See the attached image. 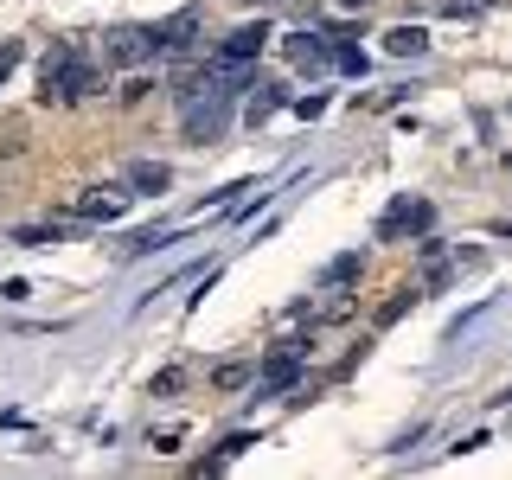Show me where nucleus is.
<instances>
[{
  "mask_svg": "<svg viewBox=\"0 0 512 480\" xmlns=\"http://www.w3.org/2000/svg\"><path fill=\"white\" fill-rule=\"evenodd\" d=\"M237 384H250V365H218V391H237Z\"/></svg>",
  "mask_w": 512,
  "mask_h": 480,
  "instance_id": "nucleus-17",
  "label": "nucleus"
},
{
  "mask_svg": "<svg viewBox=\"0 0 512 480\" xmlns=\"http://www.w3.org/2000/svg\"><path fill=\"white\" fill-rule=\"evenodd\" d=\"M340 7H372V0H340Z\"/></svg>",
  "mask_w": 512,
  "mask_h": 480,
  "instance_id": "nucleus-20",
  "label": "nucleus"
},
{
  "mask_svg": "<svg viewBox=\"0 0 512 480\" xmlns=\"http://www.w3.org/2000/svg\"><path fill=\"white\" fill-rule=\"evenodd\" d=\"M180 128H186L192 148H212L224 128H231V90L212 84V77H199V84L180 96Z\"/></svg>",
  "mask_w": 512,
  "mask_h": 480,
  "instance_id": "nucleus-2",
  "label": "nucleus"
},
{
  "mask_svg": "<svg viewBox=\"0 0 512 480\" xmlns=\"http://www.w3.org/2000/svg\"><path fill=\"white\" fill-rule=\"evenodd\" d=\"M256 384H263L269 397H282V391H295L301 384V352L295 346H282V352H269L263 359V372H256Z\"/></svg>",
  "mask_w": 512,
  "mask_h": 480,
  "instance_id": "nucleus-7",
  "label": "nucleus"
},
{
  "mask_svg": "<svg viewBox=\"0 0 512 480\" xmlns=\"http://www.w3.org/2000/svg\"><path fill=\"white\" fill-rule=\"evenodd\" d=\"M429 224H436V205L429 199H397L391 212L378 218V237L384 244H397V237H429Z\"/></svg>",
  "mask_w": 512,
  "mask_h": 480,
  "instance_id": "nucleus-3",
  "label": "nucleus"
},
{
  "mask_svg": "<svg viewBox=\"0 0 512 480\" xmlns=\"http://www.w3.org/2000/svg\"><path fill=\"white\" fill-rule=\"evenodd\" d=\"M128 199H135V192H122V186H90L84 199H77V218L84 224H116L128 212Z\"/></svg>",
  "mask_w": 512,
  "mask_h": 480,
  "instance_id": "nucleus-6",
  "label": "nucleus"
},
{
  "mask_svg": "<svg viewBox=\"0 0 512 480\" xmlns=\"http://www.w3.org/2000/svg\"><path fill=\"white\" fill-rule=\"evenodd\" d=\"M192 32H199V13H173V20L167 26H154V52H186V39H192Z\"/></svg>",
  "mask_w": 512,
  "mask_h": 480,
  "instance_id": "nucleus-8",
  "label": "nucleus"
},
{
  "mask_svg": "<svg viewBox=\"0 0 512 480\" xmlns=\"http://www.w3.org/2000/svg\"><path fill=\"white\" fill-rule=\"evenodd\" d=\"M410 308H416V288H397V295H391V301L378 308V327H391V320H404Z\"/></svg>",
  "mask_w": 512,
  "mask_h": 480,
  "instance_id": "nucleus-15",
  "label": "nucleus"
},
{
  "mask_svg": "<svg viewBox=\"0 0 512 480\" xmlns=\"http://www.w3.org/2000/svg\"><path fill=\"white\" fill-rule=\"evenodd\" d=\"M13 64H20V39H0V84L13 77Z\"/></svg>",
  "mask_w": 512,
  "mask_h": 480,
  "instance_id": "nucleus-18",
  "label": "nucleus"
},
{
  "mask_svg": "<svg viewBox=\"0 0 512 480\" xmlns=\"http://www.w3.org/2000/svg\"><path fill=\"white\" fill-rule=\"evenodd\" d=\"M64 237V224H26V231H13V244H26V250H52Z\"/></svg>",
  "mask_w": 512,
  "mask_h": 480,
  "instance_id": "nucleus-13",
  "label": "nucleus"
},
{
  "mask_svg": "<svg viewBox=\"0 0 512 480\" xmlns=\"http://www.w3.org/2000/svg\"><path fill=\"white\" fill-rule=\"evenodd\" d=\"M263 7H288V0H263Z\"/></svg>",
  "mask_w": 512,
  "mask_h": 480,
  "instance_id": "nucleus-21",
  "label": "nucleus"
},
{
  "mask_svg": "<svg viewBox=\"0 0 512 480\" xmlns=\"http://www.w3.org/2000/svg\"><path fill=\"white\" fill-rule=\"evenodd\" d=\"M148 58H160L154 52V26H116L103 39V64H148Z\"/></svg>",
  "mask_w": 512,
  "mask_h": 480,
  "instance_id": "nucleus-4",
  "label": "nucleus"
},
{
  "mask_svg": "<svg viewBox=\"0 0 512 480\" xmlns=\"http://www.w3.org/2000/svg\"><path fill=\"white\" fill-rule=\"evenodd\" d=\"M128 186H135V199H160V192L173 186V173L160 167V160H135V167H128Z\"/></svg>",
  "mask_w": 512,
  "mask_h": 480,
  "instance_id": "nucleus-9",
  "label": "nucleus"
},
{
  "mask_svg": "<svg viewBox=\"0 0 512 480\" xmlns=\"http://www.w3.org/2000/svg\"><path fill=\"white\" fill-rule=\"evenodd\" d=\"M167 244H173V231H135L122 244V256H148V250H167Z\"/></svg>",
  "mask_w": 512,
  "mask_h": 480,
  "instance_id": "nucleus-14",
  "label": "nucleus"
},
{
  "mask_svg": "<svg viewBox=\"0 0 512 480\" xmlns=\"http://www.w3.org/2000/svg\"><path fill=\"white\" fill-rule=\"evenodd\" d=\"M282 103H288V90H282V84H256V90H250V103H244V122H250V128H263Z\"/></svg>",
  "mask_w": 512,
  "mask_h": 480,
  "instance_id": "nucleus-10",
  "label": "nucleus"
},
{
  "mask_svg": "<svg viewBox=\"0 0 512 480\" xmlns=\"http://www.w3.org/2000/svg\"><path fill=\"white\" fill-rule=\"evenodd\" d=\"M320 109H327V96H301V103H295V116H301V122H314Z\"/></svg>",
  "mask_w": 512,
  "mask_h": 480,
  "instance_id": "nucleus-19",
  "label": "nucleus"
},
{
  "mask_svg": "<svg viewBox=\"0 0 512 480\" xmlns=\"http://www.w3.org/2000/svg\"><path fill=\"white\" fill-rule=\"evenodd\" d=\"M359 269H365V256H359V250H346V256H333V263H327V269H320V288H346L352 276H359Z\"/></svg>",
  "mask_w": 512,
  "mask_h": 480,
  "instance_id": "nucleus-12",
  "label": "nucleus"
},
{
  "mask_svg": "<svg viewBox=\"0 0 512 480\" xmlns=\"http://www.w3.org/2000/svg\"><path fill=\"white\" fill-rule=\"evenodd\" d=\"M96 90H103V64H90L77 39H64V45L45 52V64H39V96L45 103H77V96H96Z\"/></svg>",
  "mask_w": 512,
  "mask_h": 480,
  "instance_id": "nucleus-1",
  "label": "nucleus"
},
{
  "mask_svg": "<svg viewBox=\"0 0 512 480\" xmlns=\"http://www.w3.org/2000/svg\"><path fill=\"white\" fill-rule=\"evenodd\" d=\"M333 71H346V77H365V52H359V45H333Z\"/></svg>",
  "mask_w": 512,
  "mask_h": 480,
  "instance_id": "nucleus-16",
  "label": "nucleus"
},
{
  "mask_svg": "<svg viewBox=\"0 0 512 480\" xmlns=\"http://www.w3.org/2000/svg\"><path fill=\"white\" fill-rule=\"evenodd\" d=\"M288 64H295V71H308V77H320V71H333V32H295V39H288Z\"/></svg>",
  "mask_w": 512,
  "mask_h": 480,
  "instance_id": "nucleus-5",
  "label": "nucleus"
},
{
  "mask_svg": "<svg viewBox=\"0 0 512 480\" xmlns=\"http://www.w3.org/2000/svg\"><path fill=\"white\" fill-rule=\"evenodd\" d=\"M384 52H391V58H423L429 52V32L423 26H391V32H384Z\"/></svg>",
  "mask_w": 512,
  "mask_h": 480,
  "instance_id": "nucleus-11",
  "label": "nucleus"
}]
</instances>
